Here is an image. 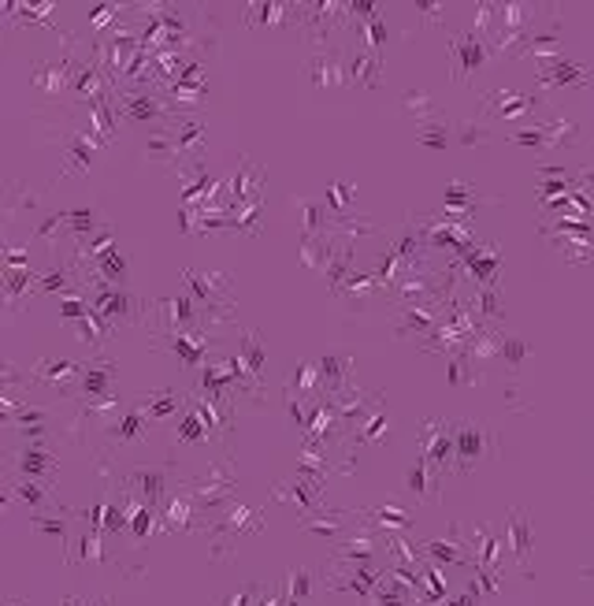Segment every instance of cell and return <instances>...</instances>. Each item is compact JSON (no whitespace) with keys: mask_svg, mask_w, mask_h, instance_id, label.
<instances>
[{"mask_svg":"<svg viewBox=\"0 0 594 606\" xmlns=\"http://www.w3.org/2000/svg\"><path fill=\"white\" fill-rule=\"evenodd\" d=\"M316 380H320V369H316V365H301L297 376H294V383H297L301 390H312V387H316Z\"/></svg>","mask_w":594,"mask_h":606,"instance_id":"4dcf8cb0","label":"cell"},{"mask_svg":"<svg viewBox=\"0 0 594 606\" xmlns=\"http://www.w3.org/2000/svg\"><path fill=\"white\" fill-rule=\"evenodd\" d=\"M190 513H194V502L182 495V499H175V502L168 506L164 525H168V528H182V532H186V528H190Z\"/></svg>","mask_w":594,"mask_h":606,"instance_id":"d6986e66","label":"cell"},{"mask_svg":"<svg viewBox=\"0 0 594 606\" xmlns=\"http://www.w3.org/2000/svg\"><path fill=\"white\" fill-rule=\"evenodd\" d=\"M506 547L513 551V558L527 573V562H531V525H527V513L524 510H513L509 518H506Z\"/></svg>","mask_w":594,"mask_h":606,"instance_id":"3957f363","label":"cell"},{"mask_svg":"<svg viewBox=\"0 0 594 606\" xmlns=\"http://www.w3.org/2000/svg\"><path fill=\"white\" fill-rule=\"evenodd\" d=\"M186 280H190V287L208 301V306H212V298H215V294H224V290H227V280H224V276H205V271H194V268L186 271Z\"/></svg>","mask_w":594,"mask_h":606,"instance_id":"2e32d148","label":"cell"},{"mask_svg":"<svg viewBox=\"0 0 594 606\" xmlns=\"http://www.w3.org/2000/svg\"><path fill=\"white\" fill-rule=\"evenodd\" d=\"M82 562H97V565L108 562V555H105V547H101L97 536H86V539H82Z\"/></svg>","mask_w":594,"mask_h":606,"instance_id":"f1b7e54d","label":"cell"},{"mask_svg":"<svg viewBox=\"0 0 594 606\" xmlns=\"http://www.w3.org/2000/svg\"><path fill=\"white\" fill-rule=\"evenodd\" d=\"M131 483L142 491V499H145V506L152 510L156 502L164 499V491H168V469H138L134 476H131Z\"/></svg>","mask_w":594,"mask_h":606,"instance_id":"ba28073f","label":"cell"},{"mask_svg":"<svg viewBox=\"0 0 594 606\" xmlns=\"http://www.w3.org/2000/svg\"><path fill=\"white\" fill-rule=\"evenodd\" d=\"M379 68H383V60H379V56H357L346 71H350V78H353V82L375 86V82H379Z\"/></svg>","mask_w":594,"mask_h":606,"instance_id":"e0dca14e","label":"cell"},{"mask_svg":"<svg viewBox=\"0 0 594 606\" xmlns=\"http://www.w3.org/2000/svg\"><path fill=\"white\" fill-rule=\"evenodd\" d=\"M405 108H413V112L420 108L424 115H431V105H427V97H424V94H405Z\"/></svg>","mask_w":594,"mask_h":606,"instance_id":"836d02e7","label":"cell"},{"mask_svg":"<svg viewBox=\"0 0 594 606\" xmlns=\"http://www.w3.org/2000/svg\"><path fill=\"white\" fill-rule=\"evenodd\" d=\"M350 365H353V357H334V354H327V357L320 361V380H324V387H327V390H342V387H346Z\"/></svg>","mask_w":594,"mask_h":606,"instance_id":"7c38bea8","label":"cell"},{"mask_svg":"<svg viewBox=\"0 0 594 606\" xmlns=\"http://www.w3.org/2000/svg\"><path fill=\"white\" fill-rule=\"evenodd\" d=\"M238 361H242V372H245L249 380H253V383L264 376V346H260V339H257V335H245V339H242Z\"/></svg>","mask_w":594,"mask_h":606,"instance_id":"8fae6325","label":"cell"},{"mask_svg":"<svg viewBox=\"0 0 594 606\" xmlns=\"http://www.w3.org/2000/svg\"><path fill=\"white\" fill-rule=\"evenodd\" d=\"M253 599H257V584H245V588H238V592L224 595L215 606H253Z\"/></svg>","mask_w":594,"mask_h":606,"instance_id":"83f0119b","label":"cell"},{"mask_svg":"<svg viewBox=\"0 0 594 606\" xmlns=\"http://www.w3.org/2000/svg\"><path fill=\"white\" fill-rule=\"evenodd\" d=\"M12 495H19L26 506H49V491H41V483H38V480H23V483H15Z\"/></svg>","mask_w":594,"mask_h":606,"instance_id":"d4e9b609","label":"cell"},{"mask_svg":"<svg viewBox=\"0 0 594 606\" xmlns=\"http://www.w3.org/2000/svg\"><path fill=\"white\" fill-rule=\"evenodd\" d=\"M383 436H387V413H383V409H375V413H371V420L361 428L357 443H375V439H383Z\"/></svg>","mask_w":594,"mask_h":606,"instance_id":"484cf974","label":"cell"},{"mask_svg":"<svg viewBox=\"0 0 594 606\" xmlns=\"http://www.w3.org/2000/svg\"><path fill=\"white\" fill-rule=\"evenodd\" d=\"M123 112H127V119H134V124H142V119H152L160 112V105H156V97H131V101H123Z\"/></svg>","mask_w":594,"mask_h":606,"instance_id":"7402d4cb","label":"cell"},{"mask_svg":"<svg viewBox=\"0 0 594 606\" xmlns=\"http://www.w3.org/2000/svg\"><path fill=\"white\" fill-rule=\"evenodd\" d=\"M457 547H461V543H427L424 555L439 558V562H443V558H446V562H457V558H461V551H457Z\"/></svg>","mask_w":594,"mask_h":606,"instance_id":"f546056e","label":"cell"},{"mask_svg":"<svg viewBox=\"0 0 594 606\" xmlns=\"http://www.w3.org/2000/svg\"><path fill=\"white\" fill-rule=\"evenodd\" d=\"M342 60H338V52H320V56H312V64H308V78H312V86H338L342 82Z\"/></svg>","mask_w":594,"mask_h":606,"instance_id":"9c48e42d","label":"cell"},{"mask_svg":"<svg viewBox=\"0 0 594 606\" xmlns=\"http://www.w3.org/2000/svg\"><path fill=\"white\" fill-rule=\"evenodd\" d=\"M34 376H38V380H49V383L56 387V383L75 380V376H78V365H75V361H41V365L34 369Z\"/></svg>","mask_w":594,"mask_h":606,"instance_id":"5bb4252c","label":"cell"},{"mask_svg":"<svg viewBox=\"0 0 594 606\" xmlns=\"http://www.w3.org/2000/svg\"><path fill=\"white\" fill-rule=\"evenodd\" d=\"M86 606H112L108 599H93V602H86Z\"/></svg>","mask_w":594,"mask_h":606,"instance_id":"e575fe53","label":"cell"},{"mask_svg":"<svg viewBox=\"0 0 594 606\" xmlns=\"http://www.w3.org/2000/svg\"><path fill=\"white\" fill-rule=\"evenodd\" d=\"M375 521L379 525H387V528H398V532H405L409 528V513L405 510H398V506H375V510H368Z\"/></svg>","mask_w":594,"mask_h":606,"instance_id":"ffe728a7","label":"cell"},{"mask_svg":"<svg viewBox=\"0 0 594 606\" xmlns=\"http://www.w3.org/2000/svg\"><path fill=\"white\" fill-rule=\"evenodd\" d=\"M190 488H194V499H197L201 506H220V502H231V499H234L238 476H234V469H231L227 462H215V465H208V473H205L201 480L190 483Z\"/></svg>","mask_w":594,"mask_h":606,"instance_id":"6da1fadb","label":"cell"},{"mask_svg":"<svg viewBox=\"0 0 594 606\" xmlns=\"http://www.w3.org/2000/svg\"><path fill=\"white\" fill-rule=\"evenodd\" d=\"M297 208H301V216H305V231H308V238L316 234L320 227H324V216H327V205H316V201H297Z\"/></svg>","mask_w":594,"mask_h":606,"instance_id":"603a6c76","label":"cell"},{"mask_svg":"<svg viewBox=\"0 0 594 606\" xmlns=\"http://www.w3.org/2000/svg\"><path fill=\"white\" fill-rule=\"evenodd\" d=\"M587 573H590V577H594V569H587Z\"/></svg>","mask_w":594,"mask_h":606,"instance_id":"8d00e7d4","label":"cell"},{"mask_svg":"<svg viewBox=\"0 0 594 606\" xmlns=\"http://www.w3.org/2000/svg\"><path fill=\"white\" fill-rule=\"evenodd\" d=\"M56 469V462L49 458V450H41V446H26L23 454H19V473L26 476V480H41V476H49Z\"/></svg>","mask_w":594,"mask_h":606,"instance_id":"30bf717a","label":"cell"},{"mask_svg":"<svg viewBox=\"0 0 594 606\" xmlns=\"http://www.w3.org/2000/svg\"><path fill=\"white\" fill-rule=\"evenodd\" d=\"M453 439H457V458H461V469H468L476 458H483V450H487V443H490L487 428H483V424H472V420L453 424ZM490 446H494V443H490Z\"/></svg>","mask_w":594,"mask_h":606,"instance_id":"7a4b0ae2","label":"cell"},{"mask_svg":"<svg viewBox=\"0 0 594 606\" xmlns=\"http://www.w3.org/2000/svg\"><path fill=\"white\" fill-rule=\"evenodd\" d=\"M450 52H453V78L461 82L468 71H476L483 64V56H487V41L483 38H453L450 41Z\"/></svg>","mask_w":594,"mask_h":606,"instance_id":"277c9868","label":"cell"},{"mask_svg":"<svg viewBox=\"0 0 594 606\" xmlns=\"http://www.w3.org/2000/svg\"><path fill=\"white\" fill-rule=\"evenodd\" d=\"M34 528H38V532H45V536H59V539H68V521H64V518H59V521H41V518H38V521H34Z\"/></svg>","mask_w":594,"mask_h":606,"instance_id":"1f68e13d","label":"cell"},{"mask_svg":"<svg viewBox=\"0 0 594 606\" xmlns=\"http://www.w3.org/2000/svg\"><path fill=\"white\" fill-rule=\"evenodd\" d=\"M171 142H175V153H178V157H201V149H205V127L194 124V119H178V127L171 131Z\"/></svg>","mask_w":594,"mask_h":606,"instance_id":"52a82bcc","label":"cell"},{"mask_svg":"<svg viewBox=\"0 0 594 606\" xmlns=\"http://www.w3.org/2000/svg\"><path fill=\"white\" fill-rule=\"evenodd\" d=\"M275 499H294L301 502L305 513H312V506H316V488H312L308 480H297V483H279L275 488Z\"/></svg>","mask_w":594,"mask_h":606,"instance_id":"4fadbf2b","label":"cell"},{"mask_svg":"<svg viewBox=\"0 0 594 606\" xmlns=\"http://www.w3.org/2000/svg\"><path fill=\"white\" fill-rule=\"evenodd\" d=\"M346 201H350V187H346V183H334V187L327 190V205L342 208V205H346Z\"/></svg>","mask_w":594,"mask_h":606,"instance_id":"d6a6232c","label":"cell"},{"mask_svg":"<svg viewBox=\"0 0 594 606\" xmlns=\"http://www.w3.org/2000/svg\"><path fill=\"white\" fill-rule=\"evenodd\" d=\"M5 606H23V602H19V599H8V602H5Z\"/></svg>","mask_w":594,"mask_h":606,"instance_id":"d590c367","label":"cell"},{"mask_svg":"<svg viewBox=\"0 0 594 606\" xmlns=\"http://www.w3.org/2000/svg\"><path fill=\"white\" fill-rule=\"evenodd\" d=\"M23 287H34V276H30V271H8L5 294H8V301H12V306L19 301V290H23Z\"/></svg>","mask_w":594,"mask_h":606,"instance_id":"4316f807","label":"cell"},{"mask_svg":"<svg viewBox=\"0 0 594 606\" xmlns=\"http://www.w3.org/2000/svg\"><path fill=\"white\" fill-rule=\"evenodd\" d=\"M112 383V365H97V369H89L86 372V390H89V399H108L105 390Z\"/></svg>","mask_w":594,"mask_h":606,"instance_id":"44dd1931","label":"cell"},{"mask_svg":"<svg viewBox=\"0 0 594 606\" xmlns=\"http://www.w3.org/2000/svg\"><path fill=\"white\" fill-rule=\"evenodd\" d=\"M145 432H149V409H142V406L127 409V413H123V417L112 424V436H115L123 446L145 439Z\"/></svg>","mask_w":594,"mask_h":606,"instance_id":"8992f818","label":"cell"},{"mask_svg":"<svg viewBox=\"0 0 594 606\" xmlns=\"http://www.w3.org/2000/svg\"><path fill=\"white\" fill-rule=\"evenodd\" d=\"M30 78H34V86L45 89V94H56V89L68 82V64H59V68L56 64H38Z\"/></svg>","mask_w":594,"mask_h":606,"instance_id":"9a60e30c","label":"cell"},{"mask_svg":"<svg viewBox=\"0 0 594 606\" xmlns=\"http://www.w3.org/2000/svg\"><path fill=\"white\" fill-rule=\"evenodd\" d=\"M312 569H294L290 573V595H287V602L290 606H297V599H308V592H312Z\"/></svg>","mask_w":594,"mask_h":606,"instance_id":"cb8c5ba5","label":"cell"},{"mask_svg":"<svg viewBox=\"0 0 594 606\" xmlns=\"http://www.w3.org/2000/svg\"><path fill=\"white\" fill-rule=\"evenodd\" d=\"M68 157H71L68 171H86V168H89V157H93V134H78V138L71 142V149H68Z\"/></svg>","mask_w":594,"mask_h":606,"instance_id":"ac0fdd59","label":"cell"},{"mask_svg":"<svg viewBox=\"0 0 594 606\" xmlns=\"http://www.w3.org/2000/svg\"><path fill=\"white\" fill-rule=\"evenodd\" d=\"M405 480H409V491L416 495V499H424V502H434V499H439V483H443V473L439 469H431L424 458L409 469V476H405Z\"/></svg>","mask_w":594,"mask_h":606,"instance_id":"5b68a950","label":"cell"}]
</instances>
